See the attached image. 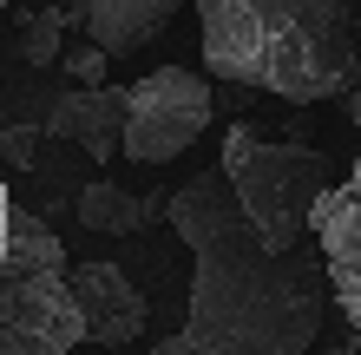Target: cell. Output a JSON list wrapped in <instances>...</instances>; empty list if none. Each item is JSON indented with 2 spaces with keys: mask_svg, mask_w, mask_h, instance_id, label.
Wrapping results in <instances>:
<instances>
[{
  "mask_svg": "<svg viewBox=\"0 0 361 355\" xmlns=\"http://www.w3.org/2000/svg\"><path fill=\"white\" fill-rule=\"evenodd\" d=\"M171 231L190 243L184 342L197 355H309L329 303L322 250H269L250 231L224 172H197L164 198Z\"/></svg>",
  "mask_w": 361,
  "mask_h": 355,
  "instance_id": "6da1fadb",
  "label": "cell"
},
{
  "mask_svg": "<svg viewBox=\"0 0 361 355\" xmlns=\"http://www.w3.org/2000/svg\"><path fill=\"white\" fill-rule=\"evenodd\" d=\"M204 59L230 86L276 92L289 106H322L361 79L355 0H190Z\"/></svg>",
  "mask_w": 361,
  "mask_h": 355,
  "instance_id": "7a4b0ae2",
  "label": "cell"
},
{
  "mask_svg": "<svg viewBox=\"0 0 361 355\" xmlns=\"http://www.w3.org/2000/svg\"><path fill=\"white\" fill-rule=\"evenodd\" d=\"M217 172L230 178V191H237L250 231H257L269 250H283V257H289V250H302L309 211H315V198L329 191L322 152L289 145V138H263L257 125H230Z\"/></svg>",
  "mask_w": 361,
  "mask_h": 355,
  "instance_id": "3957f363",
  "label": "cell"
},
{
  "mask_svg": "<svg viewBox=\"0 0 361 355\" xmlns=\"http://www.w3.org/2000/svg\"><path fill=\"white\" fill-rule=\"evenodd\" d=\"M210 119H217V99H210L204 79L190 66H158L125 86V145L118 152L138 164H171L210 132Z\"/></svg>",
  "mask_w": 361,
  "mask_h": 355,
  "instance_id": "277c9868",
  "label": "cell"
},
{
  "mask_svg": "<svg viewBox=\"0 0 361 355\" xmlns=\"http://www.w3.org/2000/svg\"><path fill=\"white\" fill-rule=\"evenodd\" d=\"M86 342V316L66 270L0 277V355H73Z\"/></svg>",
  "mask_w": 361,
  "mask_h": 355,
  "instance_id": "5b68a950",
  "label": "cell"
},
{
  "mask_svg": "<svg viewBox=\"0 0 361 355\" xmlns=\"http://www.w3.org/2000/svg\"><path fill=\"white\" fill-rule=\"evenodd\" d=\"M309 231H315V250H322V270H329V296L361 336V158L315 198Z\"/></svg>",
  "mask_w": 361,
  "mask_h": 355,
  "instance_id": "8992f818",
  "label": "cell"
},
{
  "mask_svg": "<svg viewBox=\"0 0 361 355\" xmlns=\"http://www.w3.org/2000/svg\"><path fill=\"white\" fill-rule=\"evenodd\" d=\"M73 296H79V316H86V342L99 349H125L145 336V316H152V303L132 289L118 263H73L66 270Z\"/></svg>",
  "mask_w": 361,
  "mask_h": 355,
  "instance_id": "52a82bcc",
  "label": "cell"
},
{
  "mask_svg": "<svg viewBox=\"0 0 361 355\" xmlns=\"http://www.w3.org/2000/svg\"><path fill=\"white\" fill-rule=\"evenodd\" d=\"M53 138H73L86 158H112L125 145V86H73L47 112Z\"/></svg>",
  "mask_w": 361,
  "mask_h": 355,
  "instance_id": "ba28073f",
  "label": "cell"
},
{
  "mask_svg": "<svg viewBox=\"0 0 361 355\" xmlns=\"http://www.w3.org/2000/svg\"><path fill=\"white\" fill-rule=\"evenodd\" d=\"M178 7L184 0H86V20H79V27H86V40L105 47V53H132L152 33L171 27Z\"/></svg>",
  "mask_w": 361,
  "mask_h": 355,
  "instance_id": "9c48e42d",
  "label": "cell"
},
{
  "mask_svg": "<svg viewBox=\"0 0 361 355\" xmlns=\"http://www.w3.org/2000/svg\"><path fill=\"white\" fill-rule=\"evenodd\" d=\"M79 224H86V231H105V237H138V231L158 224V198H138V191H125V184L99 178V184L79 191Z\"/></svg>",
  "mask_w": 361,
  "mask_h": 355,
  "instance_id": "30bf717a",
  "label": "cell"
},
{
  "mask_svg": "<svg viewBox=\"0 0 361 355\" xmlns=\"http://www.w3.org/2000/svg\"><path fill=\"white\" fill-rule=\"evenodd\" d=\"M39 270H66V250H59V237L33 211H7V257H0V277H39Z\"/></svg>",
  "mask_w": 361,
  "mask_h": 355,
  "instance_id": "8fae6325",
  "label": "cell"
},
{
  "mask_svg": "<svg viewBox=\"0 0 361 355\" xmlns=\"http://www.w3.org/2000/svg\"><path fill=\"white\" fill-rule=\"evenodd\" d=\"M73 20H86V0H73V7H47L33 13L27 27H20V53H27V66H53V59H66V27Z\"/></svg>",
  "mask_w": 361,
  "mask_h": 355,
  "instance_id": "7c38bea8",
  "label": "cell"
},
{
  "mask_svg": "<svg viewBox=\"0 0 361 355\" xmlns=\"http://www.w3.org/2000/svg\"><path fill=\"white\" fill-rule=\"evenodd\" d=\"M33 145H39V125H7L0 132V164L7 172H33Z\"/></svg>",
  "mask_w": 361,
  "mask_h": 355,
  "instance_id": "4fadbf2b",
  "label": "cell"
},
{
  "mask_svg": "<svg viewBox=\"0 0 361 355\" xmlns=\"http://www.w3.org/2000/svg\"><path fill=\"white\" fill-rule=\"evenodd\" d=\"M105 59H112V53L86 40L79 53H66V66H73V79H79V86H105Z\"/></svg>",
  "mask_w": 361,
  "mask_h": 355,
  "instance_id": "5bb4252c",
  "label": "cell"
},
{
  "mask_svg": "<svg viewBox=\"0 0 361 355\" xmlns=\"http://www.w3.org/2000/svg\"><path fill=\"white\" fill-rule=\"evenodd\" d=\"M145 355H197V349H190V342H184V336H164V342H158V349H145Z\"/></svg>",
  "mask_w": 361,
  "mask_h": 355,
  "instance_id": "9a60e30c",
  "label": "cell"
},
{
  "mask_svg": "<svg viewBox=\"0 0 361 355\" xmlns=\"http://www.w3.org/2000/svg\"><path fill=\"white\" fill-rule=\"evenodd\" d=\"M7 211H13V198H7V184H0V257H7Z\"/></svg>",
  "mask_w": 361,
  "mask_h": 355,
  "instance_id": "2e32d148",
  "label": "cell"
},
{
  "mask_svg": "<svg viewBox=\"0 0 361 355\" xmlns=\"http://www.w3.org/2000/svg\"><path fill=\"white\" fill-rule=\"evenodd\" d=\"M348 125L361 132V79H355V99H348Z\"/></svg>",
  "mask_w": 361,
  "mask_h": 355,
  "instance_id": "e0dca14e",
  "label": "cell"
},
{
  "mask_svg": "<svg viewBox=\"0 0 361 355\" xmlns=\"http://www.w3.org/2000/svg\"><path fill=\"white\" fill-rule=\"evenodd\" d=\"M355 13H361V0H355Z\"/></svg>",
  "mask_w": 361,
  "mask_h": 355,
  "instance_id": "ac0fdd59",
  "label": "cell"
},
{
  "mask_svg": "<svg viewBox=\"0 0 361 355\" xmlns=\"http://www.w3.org/2000/svg\"><path fill=\"white\" fill-rule=\"evenodd\" d=\"M0 7H7V0H0Z\"/></svg>",
  "mask_w": 361,
  "mask_h": 355,
  "instance_id": "d6986e66",
  "label": "cell"
}]
</instances>
